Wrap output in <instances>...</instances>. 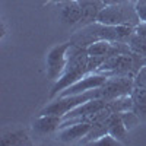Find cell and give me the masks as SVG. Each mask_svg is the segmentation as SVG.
<instances>
[{"mask_svg":"<svg viewBox=\"0 0 146 146\" xmlns=\"http://www.w3.org/2000/svg\"><path fill=\"white\" fill-rule=\"evenodd\" d=\"M105 58L107 57L89 56L86 48L72 45L70 51H69V62H67V66L64 69V73L60 76V79H57L53 83L51 91H50V98L54 100L64 89H67L70 85L76 83L83 76H86L88 73L96 72L100 69V66L104 63Z\"/></svg>","mask_w":146,"mask_h":146,"instance_id":"obj_1","label":"cell"},{"mask_svg":"<svg viewBox=\"0 0 146 146\" xmlns=\"http://www.w3.org/2000/svg\"><path fill=\"white\" fill-rule=\"evenodd\" d=\"M96 22L104 25H126L136 28L140 23V19L136 12V5L130 0H121L105 5V7L100 12Z\"/></svg>","mask_w":146,"mask_h":146,"instance_id":"obj_2","label":"cell"},{"mask_svg":"<svg viewBox=\"0 0 146 146\" xmlns=\"http://www.w3.org/2000/svg\"><path fill=\"white\" fill-rule=\"evenodd\" d=\"M142 66H143V58L140 56L135 53H126V54H115L111 57H107L96 72L108 73L110 76L118 75L135 79L136 73Z\"/></svg>","mask_w":146,"mask_h":146,"instance_id":"obj_3","label":"cell"},{"mask_svg":"<svg viewBox=\"0 0 146 146\" xmlns=\"http://www.w3.org/2000/svg\"><path fill=\"white\" fill-rule=\"evenodd\" d=\"M72 41H66L62 44L54 45L45 57V66H47V78L56 82L60 76L64 73V69L69 62V51L72 48Z\"/></svg>","mask_w":146,"mask_h":146,"instance_id":"obj_4","label":"cell"},{"mask_svg":"<svg viewBox=\"0 0 146 146\" xmlns=\"http://www.w3.org/2000/svg\"><path fill=\"white\" fill-rule=\"evenodd\" d=\"M133 88H135V79L129 76H110L104 85L96 88V96L104 98L107 101H111L120 96L130 95Z\"/></svg>","mask_w":146,"mask_h":146,"instance_id":"obj_5","label":"cell"},{"mask_svg":"<svg viewBox=\"0 0 146 146\" xmlns=\"http://www.w3.org/2000/svg\"><path fill=\"white\" fill-rule=\"evenodd\" d=\"M110 78L108 73H101V72H92L88 73L86 76H83L80 80H78L76 83L70 85L67 89H64L60 95H76V94H82V92H88L92 89L100 88L101 85H104L107 82V79ZM58 95V96H60Z\"/></svg>","mask_w":146,"mask_h":146,"instance_id":"obj_6","label":"cell"},{"mask_svg":"<svg viewBox=\"0 0 146 146\" xmlns=\"http://www.w3.org/2000/svg\"><path fill=\"white\" fill-rule=\"evenodd\" d=\"M92 129V123L88 121H78V123H72L69 126H64L58 130V140L63 143H75L82 142L85 136L88 135Z\"/></svg>","mask_w":146,"mask_h":146,"instance_id":"obj_7","label":"cell"},{"mask_svg":"<svg viewBox=\"0 0 146 146\" xmlns=\"http://www.w3.org/2000/svg\"><path fill=\"white\" fill-rule=\"evenodd\" d=\"M108 104L107 100L104 98H94V100H89L86 102H83L80 105H78L76 108H73L72 111H69L63 120H70V118H83V117H89L95 113L101 111L102 108H105Z\"/></svg>","mask_w":146,"mask_h":146,"instance_id":"obj_8","label":"cell"},{"mask_svg":"<svg viewBox=\"0 0 146 146\" xmlns=\"http://www.w3.org/2000/svg\"><path fill=\"white\" fill-rule=\"evenodd\" d=\"M78 2H79L80 9H82V21H80L78 28H83V27L96 22L100 12L107 5L104 0H78Z\"/></svg>","mask_w":146,"mask_h":146,"instance_id":"obj_9","label":"cell"},{"mask_svg":"<svg viewBox=\"0 0 146 146\" xmlns=\"http://www.w3.org/2000/svg\"><path fill=\"white\" fill-rule=\"evenodd\" d=\"M60 5V19L67 27H79L82 21V9L78 0L58 3Z\"/></svg>","mask_w":146,"mask_h":146,"instance_id":"obj_10","label":"cell"},{"mask_svg":"<svg viewBox=\"0 0 146 146\" xmlns=\"http://www.w3.org/2000/svg\"><path fill=\"white\" fill-rule=\"evenodd\" d=\"M63 123V117L60 115H53V114H44L38 115L34 121V130L41 133V135H50V133L58 131L60 126Z\"/></svg>","mask_w":146,"mask_h":146,"instance_id":"obj_11","label":"cell"},{"mask_svg":"<svg viewBox=\"0 0 146 146\" xmlns=\"http://www.w3.org/2000/svg\"><path fill=\"white\" fill-rule=\"evenodd\" d=\"M108 133L111 136H114L117 140H120L121 143H126L127 140V135H129V129L124 124L121 113H114L111 117V123H110V129Z\"/></svg>","mask_w":146,"mask_h":146,"instance_id":"obj_12","label":"cell"},{"mask_svg":"<svg viewBox=\"0 0 146 146\" xmlns=\"http://www.w3.org/2000/svg\"><path fill=\"white\" fill-rule=\"evenodd\" d=\"M133 100V111H135L142 121H146V88L135 86L130 94Z\"/></svg>","mask_w":146,"mask_h":146,"instance_id":"obj_13","label":"cell"},{"mask_svg":"<svg viewBox=\"0 0 146 146\" xmlns=\"http://www.w3.org/2000/svg\"><path fill=\"white\" fill-rule=\"evenodd\" d=\"M31 143L32 142L27 130H15L2 137L3 146H23V145H31Z\"/></svg>","mask_w":146,"mask_h":146,"instance_id":"obj_14","label":"cell"},{"mask_svg":"<svg viewBox=\"0 0 146 146\" xmlns=\"http://www.w3.org/2000/svg\"><path fill=\"white\" fill-rule=\"evenodd\" d=\"M127 44L130 47V50L135 53V54L140 56L143 60L146 58V38H145L143 35L135 32V34L130 36V40L127 41Z\"/></svg>","mask_w":146,"mask_h":146,"instance_id":"obj_15","label":"cell"},{"mask_svg":"<svg viewBox=\"0 0 146 146\" xmlns=\"http://www.w3.org/2000/svg\"><path fill=\"white\" fill-rule=\"evenodd\" d=\"M91 145H98V146H118V145H123L120 140H117L114 136H111L110 133H105L104 136L98 137L96 140L91 142Z\"/></svg>","mask_w":146,"mask_h":146,"instance_id":"obj_16","label":"cell"},{"mask_svg":"<svg viewBox=\"0 0 146 146\" xmlns=\"http://www.w3.org/2000/svg\"><path fill=\"white\" fill-rule=\"evenodd\" d=\"M135 86L146 88V64H143L135 76Z\"/></svg>","mask_w":146,"mask_h":146,"instance_id":"obj_17","label":"cell"},{"mask_svg":"<svg viewBox=\"0 0 146 146\" xmlns=\"http://www.w3.org/2000/svg\"><path fill=\"white\" fill-rule=\"evenodd\" d=\"M135 5H136V12L139 15L140 22L146 23V0H139V2H136Z\"/></svg>","mask_w":146,"mask_h":146,"instance_id":"obj_18","label":"cell"},{"mask_svg":"<svg viewBox=\"0 0 146 146\" xmlns=\"http://www.w3.org/2000/svg\"><path fill=\"white\" fill-rule=\"evenodd\" d=\"M136 32L140 34V35H143L145 38H146V23L145 22H140L139 25L136 27Z\"/></svg>","mask_w":146,"mask_h":146,"instance_id":"obj_19","label":"cell"},{"mask_svg":"<svg viewBox=\"0 0 146 146\" xmlns=\"http://www.w3.org/2000/svg\"><path fill=\"white\" fill-rule=\"evenodd\" d=\"M104 2H105L107 5H110V3H115V2H121V0H104Z\"/></svg>","mask_w":146,"mask_h":146,"instance_id":"obj_20","label":"cell"},{"mask_svg":"<svg viewBox=\"0 0 146 146\" xmlns=\"http://www.w3.org/2000/svg\"><path fill=\"white\" fill-rule=\"evenodd\" d=\"M54 2H57V3H64V2H70V0H54Z\"/></svg>","mask_w":146,"mask_h":146,"instance_id":"obj_21","label":"cell"},{"mask_svg":"<svg viewBox=\"0 0 146 146\" xmlns=\"http://www.w3.org/2000/svg\"><path fill=\"white\" fill-rule=\"evenodd\" d=\"M143 64H146V58H145V60H143Z\"/></svg>","mask_w":146,"mask_h":146,"instance_id":"obj_22","label":"cell"}]
</instances>
